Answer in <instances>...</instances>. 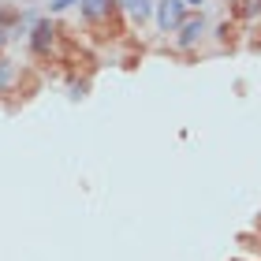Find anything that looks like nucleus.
<instances>
[{
    "instance_id": "nucleus-1",
    "label": "nucleus",
    "mask_w": 261,
    "mask_h": 261,
    "mask_svg": "<svg viewBox=\"0 0 261 261\" xmlns=\"http://www.w3.org/2000/svg\"><path fill=\"white\" fill-rule=\"evenodd\" d=\"M79 11H82L86 30H90L97 41H116V38L123 34V22H120V8H116V0H79Z\"/></svg>"
},
{
    "instance_id": "nucleus-2",
    "label": "nucleus",
    "mask_w": 261,
    "mask_h": 261,
    "mask_svg": "<svg viewBox=\"0 0 261 261\" xmlns=\"http://www.w3.org/2000/svg\"><path fill=\"white\" fill-rule=\"evenodd\" d=\"M27 45H30L34 60H56V53H60V27H56V19H49V15L34 19L30 34H27Z\"/></svg>"
},
{
    "instance_id": "nucleus-3",
    "label": "nucleus",
    "mask_w": 261,
    "mask_h": 261,
    "mask_svg": "<svg viewBox=\"0 0 261 261\" xmlns=\"http://www.w3.org/2000/svg\"><path fill=\"white\" fill-rule=\"evenodd\" d=\"M205 38H209V19L201 15V11H191V15L183 19V27L175 30V53L179 56H194Z\"/></svg>"
},
{
    "instance_id": "nucleus-4",
    "label": "nucleus",
    "mask_w": 261,
    "mask_h": 261,
    "mask_svg": "<svg viewBox=\"0 0 261 261\" xmlns=\"http://www.w3.org/2000/svg\"><path fill=\"white\" fill-rule=\"evenodd\" d=\"M187 15H191V11H187L183 0H153V22H157L161 34H175Z\"/></svg>"
},
{
    "instance_id": "nucleus-5",
    "label": "nucleus",
    "mask_w": 261,
    "mask_h": 261,
    "mask_svg": "<svg viewBox=\"0 0 261 261\" xmlns=\"http://www.w3.org/2000/svg\"><path fill=\"white\" fill-rule=\"evenodd\" d=\"M209 34H213V41H217V53H235V49H239L243 27L235 19H220L217 27H209Z\"/></svg>"
},
{
    "instance_id": "nucleus-6",
    "label": "nucleus",
    "mask_w": 261,
    "mask_h": 261,
    "mask_svg": "<svg viewBox=\"0 0 261 261\" xmlns=\"http://www.w3.org/2000/svg\"><path fill=\"white\" fill-rule=\"evenodd\" d=\"M19 79H22V67L4 53L0 56V101H4L8 93H19Z\"/></svg>"
},
{
    "instance_id": "nucleus-7",
    "label": "nucleus",
    "mask_w": 261,
    "mask_h": 261,
    "mask_svg": "<svg viewBox=\"0 0 261 261\" xmlns=\"http://www.w3.org/2000/svg\"><path fill=\"white\" fill-rule=\"evenodd\" d=\"M231 19L239 22V27H257L261 22V0H239V4L231 8Z\"/></svg>"
},
{
    "instance_id": "nucleus-8",
    "label": "nucleus",
    "mask_w": 261,
    "mask_h": 261,
    "mask_svg": "<svg viewBox=\"0 0 261 261\" xmlns=\"http://www.w3.org/2000/svg\"><path fill=\"white\" fill-rule=\"evenodd\" d=\"M116 8L127 11L135 22H149L153 19V0H116Z\"/></svg>"
},
{
    "instance_id": "nucleus-9",
    "label": "nucleus",
    "mask_w": 261,
    "mask_h": 261,
    "mask_svg": "<svg viewBox=\"0 0 261 261\" xmlns=\"http://www.w3.org/2000/svg\"><path fill=\"white\" fill-rule=\"evenodd\" d=\"M22 22H27V11L15 4H0V27L11 34H22Z\"/></svg>"
},
{
    "instance_id": "nucleus-10",
    "label": "nucleus",
    "mask_w": 261,
    "mask_h": 261,
    "mask_svg": "<svg viewBox=\"0 0 261 261\" xmlns=\"http://www.w3.org/2000/svg\"><path fill=\"white\" fill-rule=\"evenodd\" d=\"M71 4H79V0H49V11H53V15H60V11H67Z\"/></svg>"
},
{
    "instance_id": "nucleus-11",
    "label": "nucleus",
    "mask_w": 261,
    "mask_h": 261,
    "mask_svg": "<svg viewBox=\"0 0 261 261\" xmlns=\"http://www.w3.org/2000/svg\"><path fill=\"white\" fill-rule=\"evenodd\" d=\"M246 45H250V49H261V22H257V27H250V38H246Z\"/></svg>"
},
{
    "instance_id": "nucleus-12",
    "label": "nucleus",
    "mask_w": 261,
    "mask_h": 261,
    "mask_svg": "<svg viewBox=\"0 0 261 261\" xmlns=\"http://www.w3.org/2000/svg\"><path fill=\"white\" fill-rule=\"evenodd\" d=\"M11 38H15V34H11V30H4V27H0V56H4V49H8V45H11Z\"/></svg>"
},
{
    "instance_id": "nucleus-13",
    "label": "nucleus",
    "mask_w": 261,
    "mask_h": 261,
    "mask_svg": "<svg viewBox=\"0 0 261 261\" xmlns=\"http://www.w3.org/2000/svg\"><path fill=\"white\" fill-rule=\"evenodd\" d=\"M183 4H187V11H201V8H205V0H183Z\"/></svg>"
},
{
    "instance_id": "nucleus-14",
    "label": "nucleus",
    "mask_w": 261,
    "mask_h": 261,
    "mask_svg": "<svg viewBox=\"0 0 261 261\" xmlns=\"http://www.w3.org/2000/svg\"><path fill=\"white\" fill-rule=\"evenodd\" d=\"M220 4H231V8H235V4H239V0H220Z\"/></svg>"
},
{
    "instance_id": "nucleus-15",
    "label": "nucleus",
    "mask_w": 261,
    "mask_h": 261,
    "mask_svg": "<svg viewBox=\"0 0 261 261\" xmlns=\"http://www.w3.org/2000/svg\"><path fill=\"white\" fill-rule=\"evenodd\" d=\"M231 261H243V257H231Z\"/></svg>"
}]
</instances>
